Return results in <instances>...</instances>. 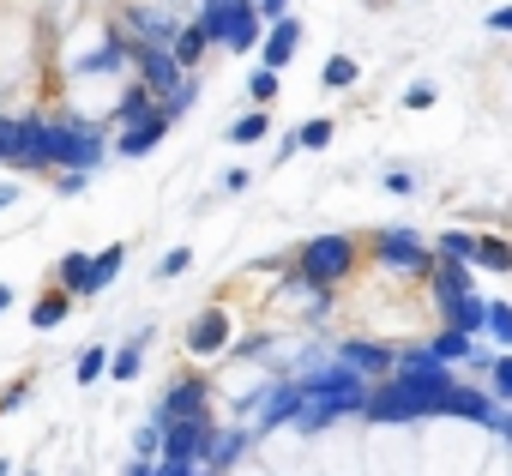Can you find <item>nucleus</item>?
Segmentation results:
<instances>
[{"label": "nucleus", "instance_id": "obj_1", "mask_svg": "<svg viewBox=\"0 0 512 476\" xmlns=\"http://www.w3.org/2000/svg\"><path fill=\"white\" fill-rule=\"evenodd\" d=\"M452 392L458 380L440 368V374H392L386 386H374L368 410L374 422H416V416H452Z\"/></svg>", "mask_w": 512, "mask_h": 476}, {"label": "nucleus", "instance_id": "obj_2", "mask_svg": "<svg viewBox=\"0 0 512 476\" xmlns=\"http://www.w3.org/2000/svg\"><path fill=\"white\" fill-rule=\"evenodd\" d=\"M133 61H139V73H145V85L163 97V115H181V109L193 103V79H187V67L175 61V49H163V43H139Z\"/></svg>", "mask_w": 512, "mask_h": 476}, {"label": "nucleus", "instance_id": "obj_3", "mask_svg": "<svg viewBox=\"0 0 512 476\" xmlns=\"http://www.w3.org/2000/svg\"><path fill=\"white\" fill-rule=\"evenodd\" d=\"M350 266H356V242H350V235H314V242L302 248V278H308L314 290L344 284Z\"/></svg>", "mask_w": 512, "mask_h": 476}, {"label": "nucleus", "instance_id": "obj_4", "mask_svg": "<svg viewBox=\"0 0 512 476\" xmlns=\"http://www.w3.org/2000/svg\"><path fill=\"white\" fill-rule=\"evenodd\" d=\"M374 254H380V266H386V272H404V278L434 272V260H440L416 229H380V235H374Z\"/></svg>", "mask_w": 512, "mask_h": 476}, {"label": "nucleus", "instance_id": "obj_5", "mask_svg": "<svg viewBox=\"0 0 512 476\" xmlns=\"http://www.w3.org/2000/svg\"><path fill=\"white\" fill-rule=\"evenodd\" d=\"M49 163H67V169H97L103 163V139L97 127H79V121H49Z\"/></svg>", "mask_w": 512, "mask_h": 476}, {"label": "nucleus", "instance_id": "obj_6", "mask_svg": "<svg viewBox=\"0 0 512 476\" xmlns=\"http://www.w3.org/2000/svg\"><path fill=\"white\" fill-rule=\"evenodd\" d=\"M0 163H49V121H0Z\"/></svg>", "mask_w": 512, "mask_h": 476}, {"label": "nucleus", "instance_id": "obj_7", "mask_svg": "<svg viewBox=\"0 0 512 476\" xmlns=\"http://www.w3.org/2000/svg\"><path fill=\"white\" fill-rule=\"evenodd\" d=\"M205 452H211V422H205V416H169V422H163V458L199 464Z\"/></svg>", "mask_w": 512, "mask_h": 476}, {"label": "nucleus", "instance_id": "obj_8", "mask_svg": "<svg viewBox=\"0 0 512 476\" xmlns=\"http://www.w3.org/2000/svg\"><path fill=\"white\" fill-rule=\"evenodd\" d=\"M223 344H229V314H223V308H205V314L187 326V350H193V356H217Z\"/></svg>", "mask_w": 512, "mask_h": 476}, {"label": "nucleus", "instance_id": "obj_9", "mask_svg": "<svg viewBox=\"0 0 512 476\" xmlns=\"http://www.w3.org/2000/svg\"><path fill=\"white\" fill-rule=\"evenodd\" d=\"M470 296V260H434V308Z\"/></svg>", "mask_w": 512, "mask_h": 476}, {"label": "nucleus", "instance_id": "obj_10", "mask_svg": "<svg viewBox=\"0 0 512 476\" xmlns=\"http://www.w3.org/2000/svg\"><path fill=\"white\" fill-rule=\"evenodd\" d=\"M223 43L229 49H253V43H260V7H253V0H235V7H229Z\"/></svg>", "mask_w": 512, "mask_h": 476}, {"label": "nucleus", "instance_id": "obj_11", "mask_svg": "<svg viewBox=\"0 0 512 476\" xmlns=\"http://www.w3.org/2000/svg\"><path fill=\"white\" fill-rule=\"evenodd\" d=\"M338 362L344 368H356V374H392L398 362H392V350H380V344H338Z\"/></svg>", "mask_w": 512, "mask_h": 476}, {"label": "nucleus", "instance_id": "obj_12", "mask_svg": "<svg viewBox=\"0 0 512 476\" xmlns=\"http://www.w3.org/2000/svg\"><path fill=\"white\" fill-rule=\"evenodd\" d=\"M296 49H302V25H296V19H278L272 37H266V55H260V61H266V67H290Z\"/></svg>", "mask_w": 512, "mask_h": 476}, {"label": "nucleus", "instance_id": "obj_13", "mask_svg": "<svg viewBox=\"0 0 512 476\" xmlns=\"http://www.w3.org/2000/svg\"><path fill=\"white\" fill-rule=\"evenodd\" d=\"M163 133H169V115H151V121H139V127H121L115 151H121V157H145V151H151Z\"/></svg>", "mask_w": 512, "mask_h": 476}, {"label": "nucleus", "instance_id": "obj_14", "mask_svg": "<svg viewBox=\"0 0 512 476\" xmlns=\"http://www.w3.org/2000/svg\"><path fill=\"white\" fill-rule=\"evenodd\" d=\"M440 314H446V326H458V332H470V338L488 326V302H482V296H458V302H446Z\"/></svg>", "mask_w": 512, "mask_h": 476}, {"label": "nucleus", "instance_id": "obj_15", "mask_svg": "<svg viewBox=\"0 0 512 476\" xmlns=\"http://www.w3.org/2000/svg\"><path fill=\"white\" fill-rule=\"evenodd\" d=\"M428 350H434L440 362H488V356H482V350L470 344V332H458V326H446V332H440V338H434Z\"/></svg>", "mask_w": 512, "mask_h": 476}, {"label": "nucleus", "instance_id": "obj_16", "mask_svg": "<svg viewBox=\"0 0 512 476\" xmlns=\"http://www.w3.org/2000/svg\"><path fill=\"white\" fill-rule=\"evenodd\" d=\"M169 416H205V386H199V380L169 386V398H163V422H169Z\"/></svg>", "mask_w": 512, "mask_h": 476}, {"label": "nucleus", "instance_id": "obj_17", "mask_svg": "<svg viewBox=\"0 0 512 476\" xmlns=\"http://www.w3.org/2000/svg\"><path fill=\"white\" fill-rule=\"evenodd\" d=\"M151 103H157V91H151V85H133V91L121 97V127H139V121L163 115V109H151Z\"/></svg>", "mask_w": 512, "mask_h": 476}, {"label": "nucleus", "instance_id": "obj_18", "mask_svg": "<svg viewBox=\"0 0 512 476\" xmlns=\"http://www.w3.org/2000/svg\"><path fill=\"white\" fill-rule=\"evenodd\" d=\"M476 242H482V235H464V229H440L434 254H440V260H470V266H476Z\"/></svg>", "mask_w": 512, "mask_h": 476}, {"label": "nucleus", "instance_id": "obj_19", "mask_svg": "<svg viewBox=\"0 0 512 476\" xmlns=\"http://www.w3.org/2000/svg\"><path fill=\"white\" fill-rule=\"evenodd\" d=\"M476 266H482V272H512V242L482 235V242H476Z\"/></svg>", "mask_w": 512, "mask_h": 476}, {"label": "nucleus", "instance_id": "obj_20", "mask_svg": "<svg viewBox=\"0 0 512 476\" xmlns=\"http://www.w3.org/2000/svg\"><path fill=\"white\" fill-rule=\"evenodd\" d=\"M205 43H211V31H205V25H187V31L175 37V61H181V67H193V61L205 55Z\"/></svg>", "mask_w": 512, "mask_h": 476}, {"label": "nucleus", "instance_id": "obj_21", "mask_svg": "<svg viewBox=\"0 0 512 476\" xmlns=\"http://www.w3.org/2000/svg\"><path fill=\"white\" fill-rule=\"evenodd\" d=\"M121 254H127V248H109V254H97V266H91V290H85V296H97V290H109V284H115V272H121Z\"/></svg>", "mask_w": 512, "mask_h": 476}, {"label": "nucleus", "instance_id": "obj_22", "mask_svg": "<svg viewBox=\"0 0 512 476\" xmlns=\"http://www.w3.org/2000/svg\"><path fill=\"white\" fill-rule=\"evenodd\" d=\"M91 266H97V260H85V254H67V260H61V284L85 296V290H91Z\"/></svg>", "mask_w": 512, "mask_h": 476}, {"label": "nucleus", "instance_id": "obj_23", "mask_svg": "<svg viewBox=\"0 0 512 476\" xmlns=\"http://www.w3.org/2000/svg\"><path fill=\"white\" fill-rule=\"evenodd\" d=\"M67 308H73V296H43V302L31 308V326H43V332H49V326H61V320H67Z\"/></svg>", "mask_w": 512, "mask_h": 476}, {"label": "nucleus", "instance_id": "obj_24", "mask_svg": "<svg viewBox=\"0 0 512 476\" xmlns=\"http://www.w3.org/2000/svg\"><path fill=\"white\" fill-rule=\"evenodd\" d=\"M488 392H494L500 404H512V356H494V362H488Z\"/></svg>", "mask_w": 512, "mask_h": 476}, {"label": "nucleus", "instance_id": "obj_25", "mask_svg": "<svg viewBox=\"0 0 512 476\" xmlns=\"http://www.w3.org/2000/svg\"><path fill=\"white\" fill-rule=\"evenodd\" d=\"M229 139H235V145H253V139H266V109H253V115H241V121L229 127Z\"/></svg>", "mask_w": 512, "mask_h": 476}, {"label": "nucleus", "instance_id": "obj_26", "mask_svg": "<svg viewBox=\"0 0 512 476\" xmlns=\"http://www.w3.org/2000/svg\"><path fill=\"white\" fill-rule=\"evenodd\" d=\"M235 452H241V434H211V452H205V464H235Z\"/></svg>", "mask_w": 512, "mask_h": 476}, {"label": "nucleus", "instance_id": "obj_27", "mask_svg": "<svg viewBox=\"0 0 512 476\" xmlns=\"http://www.w3.org/2000/svg\"><path fill=\"white\" fill-rule=\"evenodd\" d=\"M488 332H494V344L512 350V308L506 302H488Z\"/></svg>", "mask_w": 512, "mask_h": 476}, {"label": "nucleus", "instance_id": "obj_28", "mask_svg": "<svg viewBox=\"0 0 512 476\" xmlns=\"http://www.w3.org/2000/svg\"><path fill=\"white\" fill-rule=\"evenodd\" d=\"M247 91H253V103H278V67H260L247 79Z\"/></svg>", "mask_w": 512, "mask_h": 476}, {"label": "nucleus", "instance_id": "obj_29", "mask_svg": "<svg viewBox=\"0 0 512 476\" xmlns=\"http://www.w3.org/2000/svg\"><path fill=\"white\" fill-rule=\"evenodd\" d=\"M139 37H145V43H175L181 31H175L169 19H151V13H139Z\"/></svg>", "mask_w": 512, "mask_h": 476}, {"label": "nucleus", "instance_id": "obj_30", "mask_svg": "<svg viewBox=\"0 0 512 476\" xmlns=\"http://www.w3.org/2000/svg\"><path fill=\"white\" fill-rule=\"evenodd\" d=\"M326 85H332V91L356 85V61H350V55H332V61H326Z\"/></svg>", "mask_w": 512, "mask_h": 476}, {"label": "nucleus", "instance_id": "obj_31", "mask_svg": "<svg viewBox=\"0 0 512 476\" xmlns=\"http://www.w3.org/2000/svg\"><path fill=\"white\" fill-rule=\"evenodd\" d=\"M320 145H332V121H308L296 133V151H320Z\"/></svg>", "mask_w": 512, "mask_h": 476}, {"label": "nucleus", "instance_id": "obj_32", "mask_svg": "<svg viewBox=\"0 0 512 476\" xmlns=\"http://www.w3.org/2000/svg\"><path fill=\"white\" fill-rule=\"evenodd\" d=\"M109 374H115V380H133V374H139V344L115 350V356H109Z\"/></svg>", "mask_w": 512, "mask_h": 476}, {"label": "nucleus", "instance_id": "obj_33", "mask_svg": "<svg viewBox=\"0 0 512 476\" xmlns=\"http://www.w3.org/2000/svg\"><path fill=\"white\" fill-rule=\"evenodd\" d=\"M115 67H121V49H115V43H109L103 55H91V61H79V73H115Z\"/></svg>", "mask_w": 512, "mask_h": 476}, {"label": "nucleus", "instance_id": "obj_34", "mask_svg": "<svg viewBox=\"0 0 512 476\" xmlns=\"http://www.w3.org/2000/svg\"><path fill=\"white\" fill-rule=\"evenodd\" d=\"M103 368H109V356H103V350H85V356H79V380H85V386H91Z\"/></svg>", "mask_w": 512, "mask_h": 476}, {"label": "nucleus", "instance_id": "obj_35", "mask_svg": "<svg viewBox=\"0 0 512 476\" xmlns=\"http://www.w3.org/2000/svg\"><path fill=\"white\" fill-rule=\"evenodd\" d=\"M187 266H193V254H187V248H175V254H163V266H157V272H163V278H175V272H187Z\"/></svg>", "mask_w": 512, "mask_h": 476}, {"label": "nucleus", "instance_id": "obj_36", "mask_svg": "<svg viewBox=\"0 0 512 476\" xmlns=\"http://www.w3.org/2000/svg\"><path fill=\"white\" fill-rule=\"evenodd\" d=\"M404 109H434V85H410V97H404Z\"/></svg>", "mask_w": 512, "mask_h": 476}, {"label": "nucleus", "instance_id": "obj_37", "mask_svg": "<svg viewBox=\"0 0 512 476\" xmlns=\"http://www.w3.org/2000/svg\"><path fill=\"white\" fill-rule=\"evenodd\" d=\"M260 19H272V25L290 19V0H260Z\"/></svg>", "mask_w": 512, "mask_h": 476}, {"label": "nucleus", "instance_id": "obj_38", "mask_svg": "<svg viewBox=\"0 0 512 476\" xmlns=\"http://www.w3.org/2000/svg\"><path fill=\"white\" fill-rule=\"evenodd\" d=\"M488 31H512V7H494L488 13Z\"/></svg>", "mask_w": 512, "mask_h": 476}, {"label": "nucleus", "instance_id": "obj_39", "mask_svg": "<svg viewBox=\"0 0 512 476\" xmlns=\"http://www.w3.org/2000/svg\"><path fill=\"white\" fill-rule=\"evenodd\" d=\"M13 199H19V187H0V211H7V205H13Z\"/></svg>", "mask_w": 512, "mask_h": 476}, {"label": "nucleus", "instance_id": "obj_40", "mask_svg": "<svg viewBox=\"0 0 512 476\" xmlns=\"http://www.w3.org/2000/svg\"><path fill=\"white\" fill-rule=\"evenodd\" d=\"M7 308H13V290H7V284H0V314H7Z\"/></svg>", "mask_w": 512, "mask_h": 476}, {"label": "nucleus", "instance_id": "obj_41", "mask_svg": "<svg viewBox=\"0 0 512 476\" xmlns=\"http://www.w3.org/2000/svg\"><path fill=\"white\" fill-rule=\"evenodd\" d=\"M127 476H157V470H151V464H133V470H127Z\"/></svg>", "mask_w": 512, "mask_h": 476}, {"label": "nucleus", "instance_id": "obj_42", "mask_svg": "<svg viewBox=\"0 0 512 476\" xmlns=\"http://www.w3.org/2000/svg\"><path fill=\"white\" fill-rule=\"evenodd\" d=\"M500 434H506V440H512V410H506V422H500Z\"/></svg>", "mask_w": 512, "mask_h": 476}, {"label": "nucleus", "instance_id": "obj_43", "mask_svg": "<svg viewBox=\"0 0 512 476\" xmlns=\"http://www.w3.org/2000/svg\"><path fill=\"white\" fill-rule=\"evenodd\" d=\"M0 476H13V464H7V458H0Z\"/></svg>", "mask_w": 512, "mask_h": 476}]
</instances>
